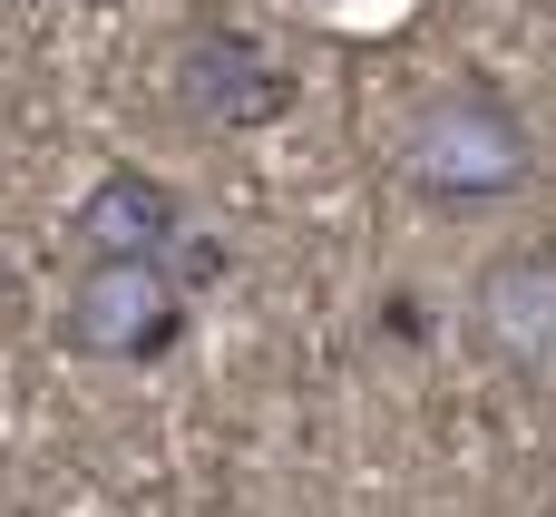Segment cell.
Listing matches in <instances>:
<instances>
[{
	"instance_id": "obj_1",
	"label": "cell",
	"mask_w": 556,
	"mask_h": 517,
	"mask_svg": "<svg viewBox=\"0 0 556 517\" xmlns=\"http://www.w3.org/2000/svg\"><path fill=\"white\" fill-rule=\"evenodd\" d=\"M538 166L528 117L498 88H440L410 127H401V186L420 205H498L518 196Z\"/></svg>"
},
{
	"instance_id": "obj_2",
	"label": "cell",
	"mask_w": 556,
	"mask_h": 517,
	"mask_svg": "<svg viewBox=\"0 0 556 517\" xmlns=\"http://www.w3.org/2000/svg\"><path fill=\"white\" fill-rule=\"evenodd\" d=\"M59 342L78 362H166L186 342V283L166 254H88L68 303H59Z\"/></svg>"
},
{
	"instance_id": "obj_3",
	"label": "cell",
	"mask_w": 556,
	"mask_h": 517,
	"mask_svg": "<svg viewBox=\"0 0 556 517\" xmlns=\"http://www.w3.org/2000/svg\"><path fill=\"white\" fill-rule=\"evenodd\" d=\"M469 352L508 381H556V244H528V254H489L469 274Z\"/></svg>"
},
{
	"instance_id": "obj_4",
	"label": "cell",
	"mask_w": 556,
	"mask_h": 517,
	"mask_svg": "<svg viewBox=\"0 0 556 517\" xmlns=\"http://www.w3.org/2000/svg\"><path fill=\"white\" fill-rule=\"evenodd\" d=\"M176 108H186L195 127L254 137V127H274V117L293 108V68H283L254 29L205 20V29H186V49H176Z\"/></svg>"
},
{
	"instance_id": "obj_5",
	"label": "cell",
	"mask_w": 556,
	"mask_h": 517,
	"mask_svg": "<svg viewBox=\"0 0 556 517\" xmlns=\"http://www.w3.org/2000/svg\"><path fill=\"white\" fill-rule=\"evenodd\" d=\"M68 235H78V254H166V244L186 235V205H176L166 176L108 166V176L68 205Z\"/></svg>"
},
{
	"instance_id": "obj_6",
	"label": "cell",
	"mask_w": 556,
	"mask_h": 517,
	"mask_svg": "<svg viewBox=\"0 0 556 517\" xmlns=\"http://www.w3.org/2000/svg\"><path fill=\"white\" fill-rule=\"evenodd\" d=\"M166 264H176V283H186V293H205V283H225V264H235V254H225L215 235H176V244H166Z\"/></svg>"
},
{
	"instance_id": "obj_7",
	"label": "cell",
	"mask_w": 556,
	"mask_h": 517,
	"mask_svg": "<svg viewBox=\"0 0 556 517\" xmlns=\"http://www.w3.org/2000/svg\"><path fill=\"white\" fill-rule=\"evenodd\" d=\"M381 332H391V342H430V303H420V293H391V303H381Z\"/></svg>"
},
{
	"instance_id": "obj_8",
	"label": "cell",
	"mask_w": 556,
	"mask_h": 517,
	"mask_svg": "<svg viewBox=\"0 0 556 517\" xmlns=\"http://www.w3.org/2000/svg\"><path fill=\"white\" fill-rule=\"evenodd\" d=\"M78 10H117V0H78Z\"/></svg>"
}]
</instances>
